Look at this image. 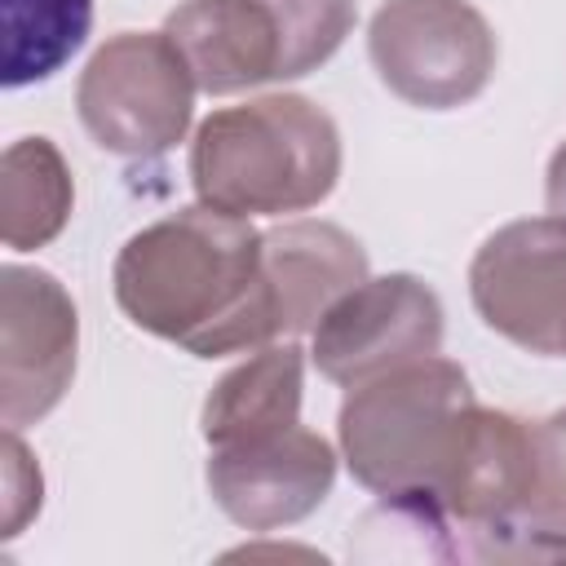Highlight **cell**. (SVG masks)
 Wrapping results in <instances>:
<instances>
[{
    "label": "cell",
    "mask_w": 566,
    "mask_h": 566,
    "mask_svg": "<svg viewBox=\"0 0 566 566\" xmlns=\"http://www.w3.org/2000/svg\"><path fill=\"white\" fill-rule=\"evenodd\" d=\"M380 84L420 111H455L495 75V31L469 0H385L367 27Z\"/></svg>",
    "instance_id": "8992f818"
},
{
    "label": "cell",
    "mask_w": 566,
    "mask_h": 566,
    "mask_svg": "<svg viewBox=\"0 0 566 566\" xmlns=\"http://www.w3.org/2000/svg\"><path fill=\"white\" fill-rule=\"evenodd\" d=\"M301 376L305 358L296 345H261L248 363L212 385L199 416L203 442L217 451L301 424Z\"/></svg>",
    "instance_id": "4fadbf2b"
},
{
    "label": "cell",
    "mask_w": 566,
    "mask_h": 566,
    "mask_svg": "<svg viewBox=\"0 0 566 566\" xmlns=\"http://www.w3.org/2000/svg\"><path fill=\"white\" fill-rule=\"evenodd\" d=\"M332 478L336 451L305 424L208 455V491L243 531H279L310 517L327 500Z\"/></svg>",
    "instance_id": "30bf717a"
},
{
    "label": "cell",
    "mask_w": 566,
    "mask_h": 566,
    "mask_svg": "<svg viewBox=\"0 0 566 566\" xmlns=\"http://www.w3.org/2000/svg\"><path fill=\"white\" fill-rule=\"evenodd\" d=\"M0 469H4V539H13V535H22V526L40 513V495H44L40 464H35L31 451L22 447L18 429H4Z\"/></svg>",
    "instance_id": "e0dca14e"
},
{
    "label": "cell",
    "mask_w": 566,
    "mask_h": 566,
    "mask_svg": "<svg viewBox=\"0 0 566 566\" xmlns=\"http://www.w3.org/2000/svg\"><path fill=\"white\" fill-rule=\"evenodd\" d=\"M261 270L274 292L279 332H305L336 296L367 279V252L332 221H283L261 234Z\"/></svg>",
    "instance_id": "7c38bea8"
},
{
    "label": "cell",
    "mask_w": 566,
    "mask_h": 566,
    "mask_svg": "<svg viewBox=\"0 0 566 566\" xmlns=\"http://www.w3.org/2000/svg\"><path fill=\"white\" fill-rule=\"evenodd\" d=\"M340 177V133L296 93L212 111L190 142L199 203L230 217H283L323 203Z\"/></svg>",
    "instance_id": "7a4b0ae2"
},
{
    "label": "cell",
    "mask_w": 566,
    "mask_h": 566,
    "mask_svg": "<svg viewBox=\"0 0 566 566\" xmlns=\"http://www.w3.org/2000/svg\"><path fill=\"white\" fill-rule=\"evenodd\" d=\"M75 186L62 150L49 137H18L4 150V177H0V230L13 252H35L62 234L71 221Z\"/></svg>",
    "instance_id": "5bb4252c"
},
{
    "label": "cell",
    "mask_w": 566,
    "mask_h": 566,
    "mask_svg": "<svg viewBox=\"0 0 566 566\" xmlns=\"http://www.w3.org/2000/svg\"><path fill=\"white\" fill-rule=\"evenodd\" d=\"M195 93L199 84L168 31H119L80 71L75 111L102 150L150 159L186 137Z\"/></svg>",
    "instance_id": "5b68a950"
},
{
    "label": "cell",
    "mask_w": 566,
    "mask_h": 566,
    "mask_svg": "<svg viewBox=\"0 0 566 566\" xmlns=\"http://www.w3.org/2000/svg\"><path fill=\"white\" fill-rule=\"evenodd\" d=\"M115 301L133 327L195 358H226L283 336L261 270V230L208 203L137 230L119 248Z\"/></svg>",
    "instance_id": "6da1fadb"
},
{
    "label": "cell",
    "mask_w": 566,
    "mask_h": 566,
    "mask_svg": "<svg viewBox=\"0 0 566 566\" xmlns=\"http://www.w3.org/2000/svg\"><path fill=\"white\" fill-rule=\"evenodd\" d=\"M442 345V301L416 274L363 279L336 296L314 323V367L354 389L371 376H385L402 363L429 358Z\"/></svg>",
    "instance_id": "ba28073f"
},
{
    "label": "cell",
    "mask_w": 566,
    "mask_h": 566,
    "mask_svg": "<svg viewBox=\"0 0 566 566\" xmlns=\"http://www.w3.org/2000/svg\"><path fill=\"white\" fill-rule=\"evenodd\" d=\"M544 199H548V217L566 221V142L553 150L548 172H544Z\"/></svg>",
    "instance_id": "ac0fdd59"
},
{
    "label": "cell",
    "mask_w": 566,
    "mask_h": 566,
    "mask_svg": "<svg viewBox=\"0 0 566 566\" xmlns=\"http://www.w3.org/2000/svg\"><path fill=\"white\" fill-rule=\"evenodd\" d=\"M93 27V0H4V84L57 75Z\"/></svg>",
    "instance_id": "2e32d148"
},
{
    "label": "cell",
    "mask_w": 566,
    "mask_h": 566,
    "mask_svg": "<svg viewBox=\"0 0 566 566\" xmlns=\"http://www.w3.org/2000/svg\"><path fill=\"white\" fill-rule=\"evenodd\" d=\"M80 318L66 287L35 265L0 274V420L4 429L49 416L75 376Z\"/></svg>",
    "instance_id": "9c48e42d"
},
{
    "label": "cell",
    "mask_w": 566,
    "mask_h": 566,
    "mask_svg": "<svg viewBox=\"0 0 566 566\" xmlns=\"http://www.w3.org/2000/svg\"><path fill=\"white\" fill-rule=\"evenodd\" d=\"M495 557L566 562V407L531 424L526 500Z\"/></svg>",
    "instance_id": "9a60e30c"
},
{
    "label": "cell",
    "mask_w": 566,
    "mask_h": 566,
    "mask_svg": "<svg viewBox=\"0 0 566 566\" xmlns=\"http://www.w3.org/2000/svg\"><path fill=\"white\" fill-rule=\"evenodd\" d=\"M354 27V0H181L164 31L199 93L230 97L323 66Z\"/></svg>",
    "instance_id": "277c9868"
},
{
    "label": "cell",
    "mask_w": 566,
    "mask_h": 566,
    "mask_svg": "<svg viewBox=\"0 0 566 566\" xmlns=\"http://www.w3.org/2000/svg\"><path fill=\"white\" fill-rule=\"evenodd\" d=\"M473 310L504 340L557 358L566 354V221H509L469 265Z\"/></svg>",
    "instance_id": "52a82bcc"
},
{
    "label": "cell",
    "mask_w": 566,
    "mask_h": 566,
    "mask_svg": "<svg viewBox=\"0 0 566 566\" xmlns=\"http://www.w3.org/2000/svg\"><path fill=\"white\" fill-rule=\"evenodd\" d=\"M473 385L451 358H416L349 389L340 402V455L380 500H429L460 451Z\"/></svg>",
    "instance_id": "3957f363"
},
{
    "label": "cell",
    "mask_w": 566,
    "mask_h": 566,
    "mask_svg": "<svg viewBox=\"0 0 566 566\" xmlns=\"http://www.w3.org/2000/svg\"><path fill=\"white\" fill-rule=\"evenodd\" d=\"M526 478H531V424L509 411L473 407L460 451L451 455L433 491V504L455 531L473 539L478 557H495L500 539L522 513Z\"/></svg>",
    "instance_id": "8fae6325"
}]
</instances>
